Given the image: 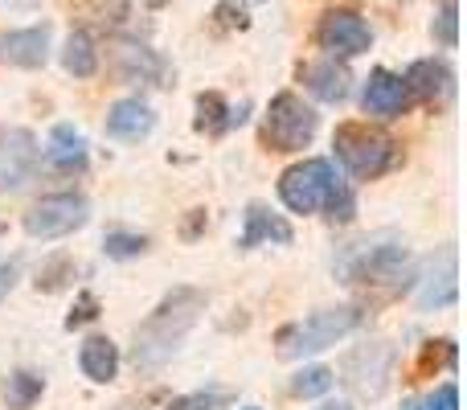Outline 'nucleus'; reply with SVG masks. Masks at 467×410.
<instances>
[{
    "instance_id": "nucleus-32",
    "label": "nucleus",
    "mask_w": 467,
    "mask_h": 410,
    "mask_svg": "<svg viewBox=\"0 0 467 410\" xmlns=\"http://www.w3.org/2000/svg\"><path fill=\"white\" fill-rule=\"evenodd\" d=\"M16 279H21V263H16V258L13 263H0V304H5L8 291L16 288Z\"/></svg>"
},
{
    "instance_id": "nucleus-3",
    "label": "nucleus",
    "mask_w": 467,
    "mask_h": 410,
    "mask_svg": "<svg viewBox=\"0 0 467 410\" xmlns=\"http://www.w3.org/2000/svg\"><path fill=\"white\" fill-rule=\"evenodd\" d=\"M361 329V308L340 304V308H320L312 312L304 324H291V329L279 332V357L287 362H299V357H312L332 349L337 341H345L348 332Z\"/></svg>"
},
{
    "instance_id": "nucleus-6",
    "label": "nucleus",
    "mask_w": 467,
    "mask_h": 410,
    "mask_svg": "<svg viewBox=\"0 0 467 410\" xmlns=\"http://www.w3.org/2000/svg\"><path fill=\"white\" fill-rule=\"evenodd\" d=\"M337 185L340 177L332 169V161H299L279 177V197L291 214H324Z\"/></svg>"
},
{
    "instance_id": "nucleus-26",
    "label": "nucleus",
    "mask_w": 467,
    "mask_h": 410,
    "mask_svg": "<svg viewBox=\"0 0 467 410\" xmlns=\"http://www.w3.org/2000/svg\"><path fill=\"white\" fill-rule=\"evenodd\" d=\"M103 250H107V258H119V263H128V258L144 255L148 238H144V234H131V230H111L103 238Z\"/></svg>"
},
{
    "instance_id": "nucleus-19",
    "label": "nucleus",
    "mask_w": 467,
    "mask_h": 410,
    "mask_svg": "<svg viewBox=\"0 0 467 410\" xmlns=\"http://www.w3.org/2000/svg\"><path fill=\"white\" fill-rule=\"evenodd\" d=\"M46 161L54 164L57 173H74V169H87V140L70 128V123H57L49 131V144H46Z\"/></svg>"
},
{
    "instance_id": "nucleus-25",
    "label": "nucleus",
    "mask_w": 467,
    "mask_h": 410,
    "mask_svg": "<svg viewBox=\"0 0 467 410\" xmlns=\"http://www.w3.org/2000/svg\"><path fill=\"white\" fill-rule=\"evenodd\" d=\"M332 390V370L328 365H304L291 378V394L296 398H324Z\"/></svg>"
},
{
    "instance_id": "nucleus-34",
    "label": "nucleus",
    "mask_w": 467,
    "mask_h": 410,
    "mask_svg": "<svg viewBox=\"0 0 467 410\" xmlns=\"http://www.w3.org/2000/svg\"><path fill=\"white\" fill-rule=\"evenodd\" d=\"M202 230H205V209H189L185 226H181V238H185V242H193Z\"/></svg>"
},
{
    "instance_id": "nucleus-37",
    "label": "nucleus",
    "mask_w": 467,
    "mask_h": 410,
    "mask_svg": "<svg viewBox=\"0 0 467 410\" xmlns=\"http://www.w3.org/2000/svg\"><path fill=\"white\" fill-rule=\"evenodd\" d=\"M148 5H152V8H161V5H164V0H148Z\"/></svg>"
},
{
    "instance_id": "nucleus-38",
    "label": "nucleus",
    "mask_w": 467,
    "mask_h": 410,
    "mask_svg": "<svg viewBox=\"0 0 467 410\" xmlns=\"http://www.w3.org/2000/svg\"><path fill=\"white\" fill-rule=\"evenodd\" d=\"M246 410H258V406H246Z\"/></svg>"
},
{
    "instance_id": "nucleus-39",
    "label": "nucleus",
    "mask_w": 467,
    "mask_h": 410,
    "mask_svg": "<svg viewBox=\"0 0 467 410\" xmlns=\"http://www.w3.org/2000/svg\"><path fill=\"white\" fill-rule=\"evenodd\" d=\"M0 234H5V226H0Z\"/></svg>"
},
{
    "instance_id": "nucleus-4",
    "label": "nucleus",
    "mask_w": 467,
    "mask_h": 410,
    "mask_svg": "<svg viewBox=\"0 0 467 410\" xmlns=\"http://www.w3.org/2000/svg\"><path fill=\"white\" fill-rule=\"evenodd\" d=\"M332 148H337V161L348 169V177L357 181H373L398 164V144L369 123H340Z\"/></svg>"
},
{
    "instance_id": "nucleus-5",
    "label": "nucleus",
    "mask_w": 467,
    "mask_h": 410,
    "mask_svg": "<svg viewBox=\"0 0 467 410\" xmlns=\"http://www.w3.org/2000/svg\"><path fill=\"white\" fill-rule=\"evenodd\" d=\"M316 128H320V115L299 95L283 90V95H275L271 107H266L263 140L271 144V152H304L316 140Z\"/></svg>"
},
{
    "instance_id": "nucleus-23",
    "label": "nucleus",
    "mask_w": 467,
    "mask_h": 410,
    "mask_svg": "<svg viewBox=\"0 0 467 410\" xmlns=\"http://www.w3.org/2000/svg\"><path fill=\"white\" fill-rule=\"evenodd\" d=\"M62 66L74 74V79H90L99 70V49H95V37L87 29H74L62 46Z\"/></svg>"
},
{
    "instance_id": "nucleus-18",
    "label": "nucleus",
    "mask_w": 467,
    "mask_h": 410,
    "mask_svg": "<svg viewBox=\"0 0 467 410\" xmlns=\"http://www.w3.org/2000/svg\"><path fill=\"white\" fill-rule=\"evenodd\" d=\"M78 370L87 373L95 386H107L119 373V345L111 337H87L78 349Z\"/></svg>"
},
{
    "instance_id": "nucleus-2",
    "label": "nucleus",
    "mask_w": 467,
    "mask_h": 410,
    "mask_svg": "<svg viewBox=\"0 0 467 410\" xmlns=\"http://www.w3.org/2000/svg\"><path fill=\"white\" fill-rule=\"evenodd\" d=\"M340 275H345L348 288L365 291L373 304H386V300H398L406 288H414V258L410 250L398 238H373L361 242L353 255L340 263Z\"/></svg>"
},
{
    "instance_id": "nucleus-14",
    "label": "nucleus",
    "mask_w": 467,
    "mask_h": 410,
    "mask_svg": "<svg viewBox=\"0 0 467 410\" xmlns=\"http://www.w3.org/2000/svg\"><path fill=\"white\" fill-rule=\"evenodd\" d=\"M115 70L123 74L128 82H152V87H169V62H164L156 49L136 46V41H123L115 46Z\"/></svg>"
},
{
    "instance_id": "nucleus-33",
    "label": "nucleus",
    "mask_w": 467,
    "mask_h": 410,
    "mask_svg": "<svg viewBox=\"0 0 467 410\" xmlns=\"http://www.w3.org/2000/svg\"><path fill=\"white\" fill-rule=\"evenodd\" d=\"M213 25H218V29H234V25H238V29H246V16H234V5H218L213 8Z\"/></svg>"
},
{
    "instance_id": "nucleus-15",
    "label": "nucleus",
    "mask_w": 467,
    "mask_h": 410,
    "mask_svg": "<svg viewBox=\"0 0 467 410\" xmlns=\"http://www.w3.org/2000/svg\"><path fill=\"white\" fill-rule=\"evenodd\" d=\"M152 128H156V115L144 99H119V103H111V111H107V136L123 140V144L144 140Z\"/></svg>"
},
{
    "instance_id": "nucleus-10",
    "label": "nucleus",
    "mask_w": 467,
    "mask_h": 410,
    "mask_svg": "<svg viewBox=\"0 0 467 410\" xmlns=\"http://www.w3.org/2000/svg\"><path fill=\"white\" fill-rule=\"evenodd\" d=\"M316 41H320L332 58H357V54H369L373 29L353 13V8H332V13L320 16Z\"/></svg>"
},
{
    "instance_id": "nucleus-28",
    "label": "nucleus",
    "mask_w": 467,
    "mask_h": 410,
    "mask_svg": "<svg viewBox=\"0 0 467 410\" xmlns=\"http://www.w3.org/2000/svg\"><path fill=\"white\" fill-rule=\"evenodd\" d=\"M324 214L332 217V222H353V214H357V197H353V189L340 181L337 185V194H332V202L324 205Z\"/></svg>"
},
{
    "instance_id": "nucleus-7",
    "label": "nucleus",
    "mask_w": 467,
    "mask_h": 410,
    "mask_svg": "<svg viewBox=\"0 0 467 410\" xmlns=\"http://www.w3.org/2000/svg\"><path fill=\"white\" fill-rule=\"evenodd\" d=\"M87 222H90L87 197L54 194V197H41V202L25 214V234H29V238H41V242H54V238H66V234L82 230Z\"/></svg>"
},
{
    "instance_id": "nucleus-30",
    "label": "nucleus",
    "mask_w": 467,
    "mask_h": 410,
    "mask_svg": "<svg viewBox=\"0 0 467 410\" xmlns=\"http://www.w3.org/2000/svg\"><path fill=\"white\" fill-rule=\"evenodd\" d=\"M95 316H99V300L90 296V291H82L78 304H74V312L66 316V329H82V324L95 321Z\"/></svg>"
},
{
    "instance_id": "nucleus-24",
    "label": "nucleus",
    "mask_w": 467,
    "mask_h": 410,
    "mask_svg": "<svg viewBox=\"0 0 467 410\" xmlns=\"http://www.w3.org/2000/svg\"><path fill=\"white\" fill-rule=\"evenodd\" d=\"M431 37L443 49L460 46V0H435V21H431Z\"/></svg>"
},
{
    "instance_id": "nucleus-31",
    "label": "nucleus",
    "mask_w": 467,
    "mask_h": 410,
    "mask_svg": "<svg viewBox=\"0 0 467 410\" xmlns=\"http://www.w3.org/2000/svg\"><path fill=\"white\" fill-rule=\"evenodd\" d=\"M431 403H435V410H460V390H455V382H443V386L431 394Z\"/></svg>"
},
{
    "instance_id": "nucleus-29",
    "label": "nucleus",
    "mask_w": 467,
    "mask_h": 410,
    "mask_svg": "<svg viewBox=\"0 0 467 410\" xmlns=\"http://www.w3.org/2000/svg\"><path fill=\"white\" fill-rule=\"evenodd\" d=\"M222 403H226V394H181V398H172L169 410H218Z\"/></svg>"
},
{
    "instance_id": "nucleus-13",
    "label": "nucleus",
    "mask_w": 467,
    "mask_h": 410,
    "mask_svg": "<svg viewBox=\"0 0 467 410\" xmlns=\"http://www.w3.org/2000/svg\"><path fill=\"white\" fill-rule=\"evenodd\" d=\"M0 58L21 70H37L49 58V25H29V29H13L0 37Z\"/></svg>"
},
{
    "instance_id": "nucleus-8",
    "label": "nucleus",
    "mask_w": 467,
    "mask_h": 410,
    "mask_svg": "<svg viewBox=\"0 0 467 410\" xmlns=\"http://www.w3.org/2000/svg\"><path fill=\"white\" fill-rule=\"evenodd\" d=\"M389 373H394V345L389 341H373V345H361L357 353H348L345 378L340 382L365 398H378V394H386Z\"/></svg>"
},
{
    "instance_id": "nucleus-21",
    "label": "nucleus",
    "mask_w": 467,
    "mask_h": 410,
    "mask_svg": "<svg viewBox=\"0 0 467 410\" xmlns=\"http://www.w3.org/2000/svg\"><path fill=\"white\" fill-rule=\"evenodd\" d=\"M246 107H238V111H230L226 99L218 95V90H205V95H197V131H205V136H222V131H230L234 123L246 120Z\"/></svg>"
},
{
    "instance_id": "nucleus-36",
    "label": "nucleus",
    "mask_w": 467,
    "mask_h": 410,
    "mask_svg": "<svg viewBox=\"0 0 467 410\" xmlns=\"http://www.w3.org/2000/svg\"><path fill=\"white\" fill-rule=\"evenodd\" d=\"M320 410H353V406H348V403H324Z\"/></svg>"
},
{
    "instance_id": "nucleus-11",
    "label": "nucleus",
    "mask_w": 467,
    "mask_h": 410,
    "mask_svg": "<svg viewBox=\"0 0 467 410\" xmlns=\"http://www.w3.org/2000/svg\"><path fill=\"white\" fill-rule=\"evenodd\" d=\"M455 291H460V283H455V250L451 247L439 250L422 271H414V300H419L422 312L455 304Z\"/></svg>"
},
{
    "instance_id": "nucleus-20",
    "label": "nucleus",
    "mask_w": 467,
    "mask_h": 410,
    "mask_svg": "<svg viewBox=\"0 0 467 410\" xmlns=\"http://www.w3.org/2000/svg\"><path fill=\"white\" fill-rule=\"evenodd\" d=\"M406 95L414 99H443L447 90H451V70H447L443 62H435V58H422V62H414L410 70H406Z\"/></svg>"
},
{
    "instance_id": "nucleus-27",
    "label": "nucleus",
    "mask_w": 467,
    "mask_h": 410,
    "mask_svg": "<svg viewBox=\"0 0 467 410\" xmlns=\"http://www.w3.org/2000/svg\"><path fill=\"white\" fill-rule=\"evenodd\" d=\"M70 279H74V258H70V255H54V258H49V263L37 271L33 288H37V291H62Z\"/></svg>"
},
{
    "instance_id": "nucleus-17",
    "label": "nucleus",
    "mask_w": 467,
    "mask_h": 410,
    "mask_svg": "<svg viewBox=\"0 0 467 410\" xmlns=\"http://www.w3.org/2000/svg\"><path fill=\"white\" fill-rule=\"evenodd\" d=\"M263 242H279V247H287L291 242V226L283 222L279 214H271L266 205H246V230L238 234V247L242 250H254L263 247Z\"/></svg>"
},
{
    "instance_id": "nucleus-9",
    "label": "nucleus",
    "mask_w": 467,
    "mask_h": 410,
    "mask_svg": "<svg viewBox=\"0 0 467 410\" xmlns=\"http://www.w3.org/2000/svg\"><path fill=\"white\" fill-rule=\"evenodd\" d=\"M41 161L37 136L25 128H0V194H16L33 181Z\"/></svg>"
},
{
    "instance_id": "nucleus-22",
    "label": "nucleus",
    "mask_w": 467,
    "mask_h": 410,
    "mask_svg": "<svg viewBox=\"0 0 467 410\" xmlns=\"http://www.w3.org/2000/svg\"><path fill=\"white\" fill-rule=\"evenodd\" d=\"M41 394H46V378L33 370H13L0 382V398H5L8 410H29Z\"/></svg>"
},
{
    "instance_id": "nucleus-1",
    "label": "nucleus",
    "mask_w": 467,
    "mask_h": 410,
    "mask_svg": "<svg viewBox=\"0 0 467 410\" xmlns=\"http://www.w3.org/2000/svg\"><path fill=\"white\" fill-rule=\"evenodd\" d=\"M205 312V291L197 288H172L161 304L148 312V321L136 329V370H161L185 337L197 329Z\"/></svg>"
},
{
    "instance_id": "nucleus-12",
    "label": "nucleus",
    "mask_w": 467,
    "mask_h": 410,
    "mask_svg": "<svg viewBox=\"0 0 467 410\" xmlns=\"http://www.w3.org/2000/svg\"><path fill=\"white\" fill-rule=\"evenodd\" d=\"M406 103H410V95H406V82L398 79V74H389V70H373L369 74V82H365V90H361L365 115L398 120V115L406 111Z\"/></svg>"
},
{
    "instance_id": "nucleus-16",
    "label": "nucleus",
    "mask_w": 467,
    "mask_h": 410,
    "mask_svg": "<svg viewBox=\"0 0 467 410\" xmlns=\"http://www.w3.org/2000/svg\"><path fill=\"white\" fill-rule=\"evenodd\" d=\"M304 82L307 90H312L320 103H340V99L348 95V82H353V74L345 70V62H337V58H324V62H312L304 66Z\"/></svg>"
},
{
    "instance_id": "nucleus-35",
    "label": "nucleus",
    "mask_w": 467,
    "mask_h": 410,
    "mask_svg": "<svg viewBox=\"0 0 467 410\" xmlns=\"http://www.w3.org/2000/svg\"><path fill=\"white\" fill-rule=\"evenodd\" d=\"M148 403H152V398H123V403L111 410H148Z\"/></svg>"
}]
</instances>
